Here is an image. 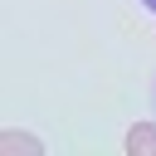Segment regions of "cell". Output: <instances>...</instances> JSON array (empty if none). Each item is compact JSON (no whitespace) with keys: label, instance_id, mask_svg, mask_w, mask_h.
Returning a JSON list of instances; mask_svg holds the SVG:
<instances>
[{"label":"cell","instance_id":"obj_1","mask_svg":"<svg viewBox=\"0 0 156 156\" xmlns=\"http://www.w3.org/2000/svg\"><path fill=\"white\" fill-rule=\"evenodd\" d=\"M127 151L132 156H156V122H136L127 132Z\"/></svg>","mask_w":156,"mask_h":156},{"label":"cell","instance_id":"obj_2","mask_svg":"<svg viewBox=\"0 0 156 156\" xmlns=\"http://www.w3.org/2000/svg\"><path fill=\"white\" fill-rule=\"evenodd\" d=\"M0 151H44L39 136H24V132H5L0 136Z\"/></svg>","mask_w":156,"mask_h":156},{"label":"cell","instance_id":"obj_3","mask_svg":"<svg viewBox=\"0 0 156 156\" xmlns=\"http://www.w3.org/2000/svg\"><path fill=\"white\" fill-rule=\"evenodd\" d=\"M141 5H146V10H151V15H156V0H141Z\"/></svg>","mask_w":156,"mask_h":156}]
</instances>
